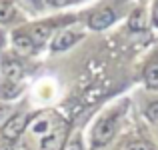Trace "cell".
I'll use <instances>...</instances> for the list:
<instances>
[{
    "label": "cell",
    "instance_id": "cell-15",
    "mask_svg": "<svg viewBox=\"0 0 158 150\" xmlns=\"http://www.w3.org/2000/svg\"><path fill=\"white\" fill-rule=\"evenodd\" d=\"M152 22H154V26L158 28V2H156V6H154V12H152Z\"/></svg>",
    "mask_w": 158,
    "mask_h": 150
},
{
    "label": "cell",
    "instance_id": "cell-3",
    "mask_svg": "<svg viewBox=\"0 0 158 150\" xmlns=\"http://www.w3.org/2000/svg\"><path fill=\"white\" fill-rule=\"evenodd\" d=\"M26 124H28V120H26V116H24V114H16V116H12V118L8 120L6 124H4V128H2L4 138H8V140L18 138V136L22 134L24 130H26Z\"/></svg>",
    "mask_w": 158,
    "mask_h": 150
},
{
    "label": "cell",
    "instance_id": "cell-9",
    "mask_svg": "<svg viewBox=\"0 0 158 150\" xmlns=\"http://www.w3.org/2000/svg\"><path fill=\"white\" fill-rule=\"evenodd\" d=\"M0 96L2 98H16L18 96V86L14 82H4L0 84Z\"/></svg>",
    "mask_w": 158,
    "mask_h": 150
},
{
    "label": "cell",
    "instance_id": "cell-19",
    "mask_svg": "<svg viewBox=\"0 0 158 150\" xmlns=\"http://www.w3.org/2000/svg\"><path fill=\"white\" fill-rule=\"evenodd\" d=\"M2 42H4V34L0 32V46H2Z\"/></svg>",
    "mask_w": 158,
    "mask_h": 150
},
{
    "label": "cell",
    "instance_id": "cell-8",
    "mask_svg": "<svg viewBox=\"0 0 158 150\" xmlns=\"http://www.w3.org/2000/svg\"><path fill=\"white\" fill-rule=\"evenodd\" d=\"M144 80H146L148 88H158V60L148 64L146 72H144Z\"/></svg>",
    "mask_w": 158,
    "mask_h": 150
},
{
    "label": "cell",
    "instance_id": "cell-10",
    "mask_svg": "<svg viewBox=\"0 0 158 150\" xmlns=\"http://www.w3.org/2000/svg\"><path fill=\"white\" fill-rule=\"evenodd\" d=\"M14 18V6L10 2H0V22H8Z\"/></svg>",
    "mask_w": 158,
    "mask_h": 150
},
{
    "label": "cell",
    "instance_id": "cell-11",
    "mask_svg": "<svg viewBox=\"0 0 158 150\" xmlns=\"http://www.w3.org/2000/svg\"><path fill=\"white\" fill-rule=\"evenodd\" d=\"M144 112H146L148 120H152V122H156V120H158V98L150 100V102L146 104V108H144Z\"/></svg>",
    "mask_w": 158,
    "mask_h": 150
},
{
    "label": "cell",
    "instance_id": "cell-14",
    "mask_svg": "<svg viewBox=\"0 0 158 150\" xmlns=\"http://www.w3.org/2000/svg\"><path fill=\"white\" fill-rule=\"evenodd\" d=\"M124 150H154L150 146V144L142 142V140H136V142H128L126 146H124Z\"/></svg>",
    "mask_w": 158,
    "mask_h": 150
},
{
    "label": "cell",
    "instance_id": "cell-16",
    "mask_svg": "<svg viewBox=\"0 0 158 150\" xmlns=\"http://www.w3.org/2000/svg\"><path fill=\"white\" fill-rule=\"evenodd\" d=\"M44 2H46L48 6H62V4H64V0H44Z\"/></svg>",
    "mask_w": 158,
    "mask_h": 150
},
{
    "label": "cell",
    "instance_id": "cell-4",
    "mask_svg": "<svg viewBox=\"0 0 158 150\" xmlns=\"http://www.w3.org/2000/svg\"><path fill=\"white\" fill-rule=\"evenodd\" d=\"M114 12L110 10V8H106V10H100V12H94L92 16H90V28H94V30H102V28L110 26L112 22H114Z\"/></svg>",
    "mask_w": 158,
    "mask_h": 150
},
{
    "label": "cell",
    "instance_id": "cell-17",
    "mask_svg": "<svg viewBox=\"0 0 158 150\" xmlns=\"http://www.w3.org/2000/svg\"><path fill=\"white\" fill-rule=\"evenodd\" d=\"M68 150H82V146H80V142H78V140H74L72 144H70V148Z\"/></svg>",
    "mask_w": 158,
    "mask_h": 150
},
{
    "label": "cell",
    "instance_id": "cell-7",
    "mask_svg": "<svg viewBox=\"0 0 158 150\" xmlns=\"http://www.w3.org/2000/svg\"><path fill=\"white\" fill-rule=\"evenodd\" d=\"M14 46L20 54H30L34 50V42L26 34H14Z\"/></svg>",
    "mask_w": 158,
    "mask_h": 150
},
{
    "label": "cell",
    "instance_id": "cell-6",
    "mask_svg": "<svg viewBox=\"0 0 158 150\" xmlns=\"http://www.w3.org/2000/svg\"><path fill=\"white\" fill-rule=\"evenodd\" d=\"M76 40H78V34H76V32H72V30H64V32H60V34L54 38L52 48H54V50H64V48L72 46Z\"/></svg>",
    "mask_w": 158,
    "mask_h": 150
},
{
    "label": "cell",
    "instance_id": "cell-1",
    "mask_svg": "<svg viewBox=\"0 0 158 150\" xmlns=\"http://www.w3.org/2000/svg\"><path fill=\"white\" fill-rule=\"evenodd\" d=\"M68 124L56 112H40L26 124V142L30 150H62Z\"/></svg>",
    "mask_w": 158,
    "mask_h": 150
},
{
    "label": "cell",
    "instance_id": "cell-18",
    "mask_svg": "<svg viewBox=\"0 0 158 150\" xmlns=\"http://www.w3.org/2000/svg\"><path fill=\"white\" fill-rule=\"evenodd\" d=\"M6 110H8V108H6V106H0V118H2V116H4V114H6Z\"/></svg>",
    "mask_w": 158,
    "mask_h": 150
},
{
    "label": "cell",
    "instance_id": "cell-2",
    "mask_svg": "<svg viewBox=\"0 0 158 150\" xmlns=\"http://www.w3.org/2000/svg\"><path fill=\"white\" fill-rule=\"evenodd\" d=\"M114 132H116V114L102 116L92 130V144L94 146H104L112 140Z\"/></svg>",
    "mask_w": 158,
    "mask_h": 150
},
{
    "label": "cell",
    "instance_id": "cell-5",
    "mask_svg": "<svg viewBox=\"0 0 158 150\" xmlns=\"http://www.w3.org/2000/svg\"><path fill=\"white\" fill-rule=\"evenodd\" d=\"M2 72H4V76H6L8 82H14L16 84V82L22 78L24 68H22V64H20L18 60H6L2 64Z\"/></svg>",
    "mask_w": 158,
    "mask_h": 150
},
{
    "label": "cell",
    "instance_id": "cell-13",
    "mask_svg": "<svg viewBox=\"0 0 158 150\" xmlns=\"http://www.w3.org/2000/svg\"><path fill=\"white\" fill-rule=\"evenodd\" d=\"M130 28H132V30H142V28H144V20H142V12H140V10H136L134 14H132Z\"/></svg>",
    "mask_w": 158,
    "mask_h": 150
},
{
    "label": "cell",
    "instance_id": "cell-12",
    "mask_svg": "<svg viewBox=\"0 0 158 150\" xmlns=\"http://www.w3.org/2000/svg\"><path fill=\"white\" fill-rule=\"evenodd\" d=\"M48 38V28L46 26H34L32 28V42H44Z\"/></svg>",
    "mask_w": 158,
    "mask_h": 150
}]
</instances>
